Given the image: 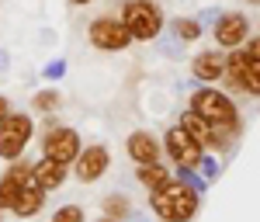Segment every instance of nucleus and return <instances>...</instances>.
I'll return each instance as SVG.
<instances>
[{"mask_svg":"<svg viewBox=\"0 0 260 222\" xmlns=\"http://www.w3.org/2000/svg\"><path fill=\"white\" fill-rule=\"evenodd\" d=\"M149 208L167 222H187V219H194V212H198V195L187 184L170 181V184H163V187L149 191Z\"/></svg>","mask_w":260,"mask_h":222,"instance_id":"f257e3e1","label":"nucleus"},{"mask_svg":"<svg viewBox=\"0 0 260 222\" xmlns=\"http://www.w3.org/2000/svg\"><path fill=\"white\" fill-rule=\"evenodd\" d=\"M191 108L198 111L208 125H222V129H236V104L229 94H222L215 87H201L191 98Z\"/></svg>","mask_w":260,"mask_h":222,"instance_id":"f03ea898","label":"nucleus"},{"mask_svg":"<svg viewBox=\"0 0 260 222\" xmlns=\"http://www.w3.org/2000/svg\"><path fill=\"white\" fill-rule=\"evenodd\" d=\"M121 21H125V28L132 31V39H139V42L156 39L160 28H163V14H160V7H156L153 0H128V4L121 7Z\"/></svg>","mask_w":260,"mask_h":222,"instance_id":"7ed1b4c3","label":"nucleus"},{"mask_svg":"<svg viewBox=\"0 0 260 222\" xmlns=\"http://www.w3.org/2000/svg\"><path fill=\"white\" fill-rule=\"evenodd\" d=\"M31 142V118L28 115H4L0 118V156L4 160H18Z\"/></svg>","mask_w":260,"mask_h":222,"instance_id":"20e7f679","label":"nucleus"},{"mask_svg":"<svg viewBox=\"0 0 260 222\" xmlns=\"http://www.w3.org/2000/svg\"><path fill=\"white\" fill-rule=\"evenodd\" d=\"M128 42H132V31L125 28L121 18L104 14V18L90 21V45H94V49H101V52H121Z\"/></svg>","mask_w":260,"mask_h":222,"instance_id":"39448f33","label":"nucleus"},{"mask_svg":"<svg viewBox=\"0 0 260 222\" xmlns=\"http://www.w3.org/2000/svg\"><path fill=\"white\" fill-rule=\"evenodd\" d=\"M167 153H170V160L177 163L180 170H201V163H205V156H201V142L191 136V132H184V129H170L167 132Z\"/></svg>","mask_w":260,"mask_h":222,"instance_id":"423d86ee","label":"nucleus"},{"mask_svg":"<svg viewBox=\"0 0 260 222\" xmlns=\"http://www.w3.org/2000/svg\"><path fill=\"white\" fill-rule=\"evenodd\" d=\"M222 80L236 90H246V94H260V59H250L246 52H233L229 62H225V77Z\"/></svg>","mask_w":260,"mask_h":222,"instance_id":"0eeeda50","label":"nucleus"},{"mask_svg":"<svg viewBox=\"0 0 260 222\" xmlns=\"http://www.w3.org/2000/svg\"><path fill=\"white\" fill-rule=\"evenodd\" d=\"M42 153L52 156V160H59V163H73L77 153H80V136L73 129H52L45 136V142H42Z\"/></svg>","mask_w":260,"mask_h":222,"instance_id":"6e6552de","label":"nucleus"},{"mask_svg":"<svg viewBox=\"0 0 260 222\" xmlns=\"http://www.w3.org/2000/svg\"><path fill=\"white\" fill-rule=\"evenodd\" d=\"M111 167V156H108V149L104 146H87L77 153V181L80 184H90L104 177V170Z\"/></svg>","mask_w":260,"mask_h":222,"instance_id":"1a4fd4ad","label":"nucleus"},{"mask_svg":"<svg viewBox=\"0 0 260 222\" xmlns=\"http://www.w3.org/2000/svg\"><path fill=\"white\" fill-rule=\"evenodd\" d=\"M246 31H250V24L243 18L240 11H229V14H222L219 24H215V42H219L222 49H236L246 42Z\"/></svg>","mask_w":260,"mask_h":222,"instance_id":"9d476101","label":"nucleus"},{"mask_svg":"<svg viewBox=\"0 0 260 222\" xmlns=\"http://www.w3.org/2000/svg\"><path fill=\"white\" fill-rule=\"evenodd\" d=\"M28 181H31V167H28V163H11V167H7V174L0 177V212L14 205L18 191Z\"/></svg>","mask_w":260,"mask_h":222,"instance_id":"9b49d317","label":"nucleus"},{"mask_svg":"<svg viewBox=\"0 0 260 222\" xmlns=\"http://www.w3.org/2000/svg\"><path fill=\"white\" fill-rule=\"evenodd\" d=\"M66 167H70V163H59V160H52V156H42V160L31 167V181L39 184L42 191H56V187L66 181Z\"/></svg>","mask_w":260,"mask_h":222,"instance_id":"f8f14e48","label":"nucleus"},{"mask_svg":"<svg viewBox=\"0 0 260 222\" xmlns=\"http://www.w3.org/2000/svg\"><path fill=\"white\" fill-rule=\"evenodd\" d=\"M42 205H45V191H42L35 181H28L18 191V198H14V205H11V212H14L18 219H31V215H39V212H42Z\"/></svg>","mask_w":260,"mask_h":222,"instance_id":"ddd939ff","label":"nucleus"},{"mask_svg":"<svg viewBox=\"0 0 260 222\" xmlns=\"http://www.w3.org/2000/svg\"><path fill=\"white\" fill-rule=\"evenodd\" d=\"M128 156L139 163V167L142 163H156L160 160V142L153 139L149 132H132L128 136Z\"/></svg>","mask_w":260,"mask_h":222,"instance_id":"4468645a","label":"nucleus"},{"mask_svg":"<svg viewBox=\"0 0 260 222\" xmlns=\"http://www.w3.org/2000/svg\"><path fill=\"white\" fill-rule=\"evenodd\" d=\"M225 62H229L225 52H201L191 70H194L198 80H222L225 77Z\"/></svg>","mask_w":260,"mask_h":222,"instance_id":"2eb2a0df","label":"nucleus"},{"mask_svg":"<svg viewBox=\"0 0 260 222\" xmlns=\"http://www.w3.org/2000/svg\"><path fill=\"white\" fill-rule=\"evenodd\" d=\"M136 177H139L142 187H163V184H170V170L163 167V163H142L139 170H136Z\"/></svg>","mask_w":260,"mask_h":222,"instance_id":"dca6fc26","label":"nucleus"},{"mask_svg":"<svg viewBox=\"0 0 260 222\" xmlns=\"http://www.w3.org/2000/svg\"><path fill=\"white\" fill-rule=\"evenodd\" d=\"M180 129H184V132H191V136H194L201 146H205V142H208V136H212V125L201 118L194 108H187V111L180 115Z\"/></svg>","mask_w":260,"mask_h":222,"instance_id":"f3484780","label":"nucleus"},{"mask_svg":"<svg viewBox=\"0 0 260 222\" xmlns=\"http://www.w3.org/2000/svg\"><path fill=\"white\" fill-rule=\"evenodd\" d=\"M174 31H177L184 42H194L201 35V24H198V21H191V18H177V21H174Z\"/></svg>","mask_w":260,"mask_h":222,"instance_id":"a211bd4d","label":"nucleus"},{"mask_svg":"<svg viewBox=\"0 0 260 222\" xmlns=\"http://www.w3.org/2000/svg\"><path fill=\"white\" fill-rule=\"evenodd\" d=\"M52 222H83V208L80 205H62V208H56Z\"/></svg>","mask_w":260,"mask_h":222,"instance_id":"6ab92c4d","label":"nucleus"},{"mask_svg":"<svg viewBox=\"0 0 260 222\" xmlns=\"http://www.w3.org/2000/svg\"><path fill=\"white\" fill-rule=\"evenodd\" d=\"M31 108H39V111H52V108H59V94H56V90H42V94H35Z\"/></svg>","mask_w":260,"mask_h":222,"instance_id":"aec40b11","label":"nucleus"},{"mask_svg":"<svg viewBox=\"0 0 260 222\" xmlns=\"http://www.w3.org/2000/svg\"><path fill=\"white\" fill-rule=\"evenodd\" d=\"M125 208H128L125 198H108V202H104V212H108L111 219H121V215H125Z\"/></svg>","mask_w":260,"mask_h":222,"instance_id":"412c9836","label":"nucleus"},{"mask_svg":"<svg viewBox=\"0 0 260 222\" xmlns=\"http://www.w3.org/2000/svg\"><path fill=\"white\" fill-rule=\"evenodd\" d=\"M243 52H246L250 59H260V39H253L250 45H246V49H243Z\"/></svg>","mask_w":260,"mask_h":222,"instance_id":"4be33fe9","label":"nucleus"},{"mask_svg":"<svg viewBox=\"0 0 260 222\" xmlns=\"http://www.w3.org/2000/svg\"><path fill=\"white\" fill-rule=\"evenodd\" d=\"M7 108H11V104H7V98H0V118L7 115Z\"/></svg>","mask_w":260,"mask_h":222,"instance_id":"5701e85b","label":"nucleus"},{"mask_svg":"<svg viewBox=\"0 0 260 222\" xmlns=\"http://www.w3.org/2000/svg\"><path fill=\"white\" fill-rule=\"evenodd\" d=\"M70 4H77V7H83V4H90V0H70Z\"/></svg>","mask_w":260,"mask_h":222,"instance_id":"b1692460","label":"nucleus"},{"mask_svg":"<svg viewBox=\"0 0 260 222\" xmlns=\"http://www.w3.org/2000/svg\"><path fill=\"white\" fill-rule=\"evenodd\" d=\"M101 222H118V219H101Z\"/></svg>","mask_w":260,"mask_h":222,"instance_id":"393cba45","label":"nucleus"},{"mask_svg":"<svg viewBox=\"0 0 260 222\" xmlns=\"http://www.w3.org/2000/svg\"><path fill=\"white\" fill-rule=\"evenodd\" d=\"M250 4H260V0H250Z\"/></svg>","mask_w":260,"mask_h":222,"instance_id":"a878e982","label":"nucleus"},{"mask_svg":"<svg viewBox=\"0 0 260 222\" xmlns=\"http://www.w3.org/2000/svg\"><path fill=\"white\" fill-rule=\"evenodd\" d=\"M163 222H167V219H163Z\"/></svg>","mask_w":260,"mask_h":222,"instance_id":"bb28decb","label":"nucleus"}]
</instances>
